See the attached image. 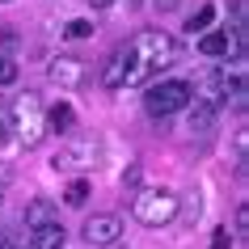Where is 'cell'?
Segmentation results:
<instances>
[{"label": "cell", "mask_w": 249, "mask_h": 249, "mask_svg": "<svg viewBox=\"0 0 249 249\" xmlns=\"http://www.w3.org/2000/svg\"><path fill=\"white\" fill-rule=\"evenodd\" d=\"M114 55H118V89H127V85H144L152 72H165L178 55V42L165 30H144Z\"/></svg>", "instance_id": "1"}, {"label": "cell", "mask_w": 249, "mask_h": 249, "mask_svg": "<svg viewBox=\"0 0 249 249\" xmlns=\"http://www.w3.org/2000/svg\"><path fill=\"white\" fill-rule=\"evenodd\" d=\"M9 123H13V135L26 148H38L47 140V110H42L38 93H21L13 106H9Z\"/></svg>", "instance_id": "2"}, {"label": "cell", "mask_w": 249, "mask_h": 249, "mask_svg": "<svg viewBox=\"0 0 249 249\" xmlns=\"http://www.w3.org/2000/svg\"><path fill=\"white\" fill-rule=\"evenodd\" d=\"M131 211H135L140 224L160 228V224H169L173 215H178V195L165 190V186H148V190H140V195L131 198Z\"/></svg>", "instance_id": "3"}, {"label": "cell", "mask_w": 249, "mask_h": 249, "mask_svg": "<svg viewBox=\"0 0 249 249\" xmlns=\"http://www.w3.org/2000/svg\"><path fill=\"white\" fill-rule=\"evenodd\" d=\"M186 106H190V85L186 80H160V85H152L144 93V110L152 118H169L178 110H186Z\"/></svg>", "instance_id": "4"}, {"label": "cell", "mask_w": 249, "mask_h": 249, "mask_svg": "<svg viewBox=\"0 0 249 249\" xmlns=\"http://www.w3.org/2000/svg\"><path fill=\"white\" fill-rule=\"evenodd\" d=\"M93 160H97L93 135H68V144L59 148V157H55L51 165L64 169V173H80V169H93Z\"/></svg>", "instance_id": "5"}, {"label": "cell", "mask_w": 249, "mask_h": 249, "mask_svg": "<svg viewBox=\"0 0 249 249\" xmlns=\"http://www.w3.org/2000/svg\"><path fill=\"white\" fill-rule=\"evenodd\" d=\"M241 47H245V26L207 30V34L198 38V55H207V59H228V55H241Z\"/></svg>", "instance_id": "6"}, {"label": "cell", "mask_w": 249, "mask_h": 249, "mask_svg": "<svg viewBox=\"0 0 249 249\" xmlns=\"http://www.w3.org/2000/svg\"><path fill=\"white\" fill-rule=\"evenodd\" d=\"M118 236H123V220L110 215V211L85 220V241H89V245H118Z\"/></svg>", "instance_id": "7"}, {"label": "cell", "mask_w": 249, "mask_h": 249, "mask_svg": "<svg viewBox=\"0 0 249 249\" xmlns=\"http://www.w3.org/2000/svg\"><path fill=\"white\" fill-rule=\"evenodd\" d=\"M51 80L59 85V89H76L80 80H85V64L80 59H72V55H59V59H51Z\"/></svg>", "instance_id": "8"}, {"label": "cell", "mask_w": 249, "mask_h": 249, "mask_svg": "<svg viewBox=\"0 0 249 249\" xmlns=\"http://www.w3.org/2000/svg\"><path fill=\"white\" fill-rule=\"evenodd\" d=\"M64 224L55 220V224H42V228H34L30 232V249H64Z\"/></svg>", "instance_id": "9"}, {"label": "cell", "mask_w": 249, "mask_h": 249, "mask_svg": "<svg viewBox=\"0 0 249 249\" xmlns=\"http://www.w3.org/2000/svg\"><path fill=\"white\" fill-rule=\"evenodd\" d=\"M42 224H55V203L51 198H34L26 207V228L34 232V228H42Z\"/></svg>", "instance_id": "10"}, {"label": "cell", "mask_w": 249, "mask_h": 249, "mask_svg": "<svg viewBox=\"0 0 249 249\" xmlns=\"http://www.w3.org/2000/svg\"><path fill=\"white\" fill-rule=\"evenodd\" d=\"M72 123H76V114H72L68 102H59L51 114H47V127H55V131H72Z\"/></svg>", "instance_id": "11"}, {"label": "cell", "mask_w": 249, "mask_h": 249, "mask_svg": "<svg viewBox=\"0 0 249 249\" xmlns=\"http://www.w3.org/2000/svg\"><path fill=\"white\" fill-rule=\"evenodd\" d=\"M211 123H215V110L207 102H195V110H190V131H207Z\"/></svg>", "instance_id": "12"}, {"label": "cell", "mask_w": 249, "mask_h": 249, "mask_svg": "<svg viewBox=\"0 0 249 249\" xmlns=\"http://www.w3.org/2000/svg\"><path fill=\"white\" fill-rule=\"evenodd\" d=\"M85 198H89V182H85V178H76V182L64 190V203H68V207H85Z\"/></svg>", "instance_id": "13"}, {"label": "cell", "mask_w": 249, "mask_h": 249, "mask_svg": "<svg viewBox=\"0 0 249 249\" xmlns=\"http://www.w3.org/2000/svg\"><path fill=\"white\" fill-rule=\"evenodd\" d=\"M211 17H215V9H211V4H203V9L190 17V26H186V30H190V34H195V30H207V26H211Z\"/></svg>", "instance_id": "14"}, {"label": "cell", "mask_w": 249, "mask_h": 249, "mask_svg": "<svg viewBox=\"0 0 249 249\" xmlns=\"http://www.w3.org/2000/svg\"><path fill=\"white\" fill-rule=\"evenodd\" d=\"M64 34H68V38H89V34H93V26L76 17V21H68V30H64Z\"/></svg>", "instance_id": "15"}, {"label": "cell", "mask_w": 249, "mask_h": 249, "mask_svg": "<svg viewBox=\"0 0 249 249\" xmlns=\"http://www.w3.org/2000/svg\"><path fill=\"white\" fill-rule=\"evenodd\" d=\"M13 80H17V64L0 55V85H13Z\"/></svg>", "instance_id": "16"}, {"label": "cell", "mask_w": 249, "mask_h": 249, "mask_svg": "<svg viewBox=\"0 0 249 249\" xmlns=\"http://www.w3.org/2000/svg\"><path fill=\"white\" fill-rule=\"evenodd\" d=\"M211 249H232V236H228V228H215V232H211Z\"/></svg>", "instance_id": "17"}, {"label": "cell", "mask_w": 249, "mask_h": 249, "mask_svg": "<svg viewBox=\"0 0 249 249\" xmlns=\"http://www.w3.org/2000/svg\"><path fill=\"white\" fill-rule=\"evenodd\" d=\"M9 131H13V123H9V106L0 97V140H9Z\"/></svg>", "instance_id": "18"}, {"label": "cell", "mask_w": 249, "mask_h": 249, "mask_svg": "<svg viewBox=\"0 0 249 249\" xmlns=\"http://www.w3.org/2000/svg\"><path fill=\"white\" fill-rule=\"evenodd\" d=\"M245 228H249V207L241 203V207H236V232H245Z\"/></svg>", "instance_id": "19"}, {"label": "cell", "mask_w": 249, "mask_h": 249, "mask_svg": "<svg viewBox=\"0 0 249 249\" xmlns=\"http://www.w3.org/2000/svg\"><path fill=\"white\" fill-rule=\"evenodd\" d=\"M178 4H182V0H157V9H160V13H169V9H178Z\"/></svg>", "instance_id": "20"}, {"label": "cell", "mask_w": 249, "mask_h": 249, "mask_svg": "<svg viewBox=\"0 0 249 249\" xmlns=\"http://www.w3.org/2000/svg\"><path fill=\"white\" fill-rule=\"evenodd\" d=\"M85 4H93V9H106V4H114V0H85Z\"/></svg>", "instance_id": "21"}, {"label": "cell", "mask_w": 249, "mask_h": 249, "mask_svg": "<svg viewBox=\"0 0 249 249\" xmlns=\"http://www.w3.org/2000/svg\"><path fill=\"white\" fill-rule=\"evenodd\" d=\"M0 249H9V241H4V232H0Z\"/></svg>", "instance_id": "22"}, {"label": "cell", "mask_w": 249, "mask_h": 249, "mask_svg": "<svg viewBox=\"0 0 249 249\" xmlns=\"http://www.w3.org/2000/svg\"><path fill=\"white\" fill-rule=\"evenodd\" d=\"M9 249H30V245H9Z\"/></svg>", "instance_id": "23"}, {"label": "cell", "mask_w": 249, "mask_h": 249, "mask_svg": "<svg viewBox=\"0 0 249 249\" xmlns=\"http://www.w3.org/2000/svg\"><path fill=\"white\" fill-rule=\"evenodd\" d=\"M0 4H9V0H0Z\"/></svg>", "instance_id": "24"}]
</instances>
